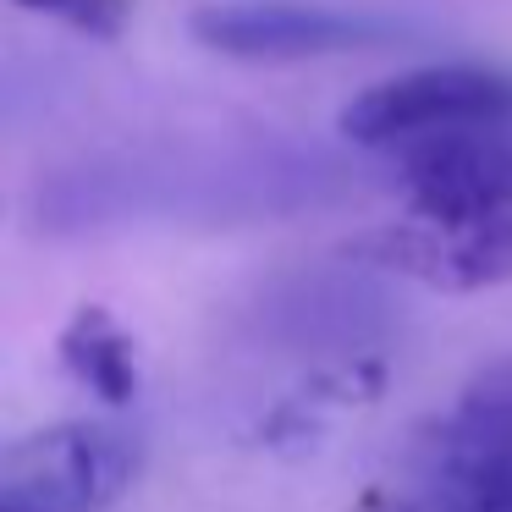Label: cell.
Segmentation results:
<instances>
[{"instance_id":"cell-5","label":"cell","mask_w":512,"mask_h":512,"mask_svg":"<svg viewBox=\"0 0 512 512\" xmlns=\"http://www.w3.org/2000/svg\"><path fill=\"white\" fill-rule=\"evenodd\" d=\"M424 452V485L457 512H512V364L468 380Z\"/></svg>"},{"instance_id":"cell-1","label":"cell","mask_w":512,"mask_h":512,"mask_svg":"<svg viewBox=\"0 0 512 512\" xmlns=\"http://www.w3.org/2000/svg\"><path fill=\"white\" fill-rule=\"evenodd\" d=\"M474 127H512V72L474 67V61H441L380 78L358 89L336 116V133L375 155H402L413 144Z\"/></svg>"},{"instance_id":"cell-8","label":"cell","mask_w":512,"mask_h":512,"mask_svg":"<svg viewBox=\"0 0 512 512\" xmlns=\"http://www.w3.org/2000/svg\"><path fill=\"white\" fill-rule=\"evenodd\" d=\"M347 512H457L441 490H391V485H375L353 501Z\"/></svg>"},{"instance_id":"cell-7","label":"cell","mask_w":512,"mask_h":512,"mask_svg":"<svg viewBox=\"0 0 512 512\" xmlns=\"http://www.w3.org/2000/svg\"><path fill=\"white\" fill-rule=\"evenodd\" d=\"M17 6L39 17H56V23L78 28L89 39H122L127 12H133V0H17Z\"/></svg>"},{"instance_id":"cell-6","label":"cell","mask_w":512,"mask_h":512,"mask_svg":"<svg viewBox=\"0 0 512 512\" xmlns=\"http://www.w3.org/2000/svg\"><path fill=\"white\" fill-rule=\"evenodd\" d=\"M56 358L83 391H94L100 402L122 408L138 397L144 375H138V342L105 303H78L72 320L56 336Z\"/></svg>"},{"instance_id":"cell-3","label":"cell","mask_w":512,"mask_h":512,"mask_svg":"<svg viewBox=\"0 0 512 512\" xmlns=\"http://www.w3.org/2000/svg\"><path fill=\"white\" fill-rule=\"evenodd\" d=\"M342 254L364 270L402 276L430 292H496L512 287V210L441 215L408 204V215L353 232Z\"/></svg>"},{"instance_id":"cell-4","label":"cell","mask_w":512,"mask_h":512,"mask_svg":"<svg viewBox=\"0 0 512 512\" xmlns=\"http://www.w3.org/2000/svg\"><path fill=\"white\" fill-rule=\"evenodd\" d=\"M188 34L210 56L248 67H298L353 50H380L397 39V23L369 12H342L325 0H210L188 17Z\"/></svg>"},{"instance_id":"cell-2","label":"cell","mask_w":512,"mask_h":512,"mask_svg":"<svg viewBox=\"0 0 512 512\" xmlns=\"http://www.w3.org/2000/svg\"><path fill=\"white\" fill-rule=\"evenodd\" d=\"M144 446L122 424L61 419L0 452V512H105L133 490Z\"/></svg>"}]
</instances>
